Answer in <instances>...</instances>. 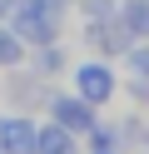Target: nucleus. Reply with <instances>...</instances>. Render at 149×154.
Wrapping results in <instances>:
<instances>
[{"instance_id":"f257e3e1","label":"nucleus","mask_w":149,"mask_h":154,"mask_svg":"<svg viewBox=\"0 0 149 154\" xmlns=\"http://www.w3.org/2000/svg\"><path fill=\"white\" fill-rule=\"evenodd\" d=\"M75 85H79V100H89V104H109V100H114V90H119L114 70H109L104 60H89V65H79Z\"/></svg>"},{"instance_id":"f03ea898","label":"nucleus","mask_w":149,"mask_h":154,"mask_svg":"<svg viewBox=\"0 0 149 154\" xmlns=\"http://www.w3.org/2000/svg\"><path fill=\"white\" fill-rule=\"evenodd\" d=\"M119 25L134 40H149V0H119Z\"/></svg>"},{"instance_id":"7ed1b4c3","label":"nucleus","mask_w":149,"mask_h":154,"mask_svg":"<svg viewBox=\"0 0 149 154\" xmlns=\"http://www.w3.org/2000/svg\"><path fill=\"white\" fill-rule=\"evenodd\" d=\"M60 119H65L70 129H89V124H95V104L89 100H60Z\"/></svg>"},{"instance_id":"20e7f679","label":"nucleus","mask_w":149,"mask_h":154,"mask_svg":"<svg viewBox=\"0 0 149 154\" xmlns=\"http://www.w3.org/2000/svg\"><path fill=\"white\" fill-rule=\"evenodd\" d=\"M124 65H129V80H149V40H129Z\"/></svg>"},{"instance_id":"39448f33","label":"nucleus","mask_w":149,"mask_h":154,"mask_svg":"<svg viewBox=\"0 0 149 154\" xmlns=\"http://www.w3.org/2000/svg\"><path fill=\"white\" fill-rule=\"evenodd\" d=\"M119 139H129V149H139V154H149V119L144 114H134V119L119 129Z\"/></svg>"},{"instance_id":"423d86ee","label":"nucleus","mask_w":149,"mask_h":154,"mask_svg":"<svg viewBox=\"0 0 149 154\" xmlns=\"http://www.w3.org/2000/svg\"><path fill=\"white\" fill-rule=\"evenodd\" d=\"M45 154H75L70 149V134H45Z\"/></svg>"},{"instance_id":"0eeeda50","label":"nucleus","mask_w":149,"mask_h":154,"mask_svg":"<svg viewBox=\"0 0 149 154\" xmlns=\"http://www.w3.org/2000/svg\"><path fill=\"white\" fill-rule=\"evenodd\" d=\"M99 154H114V149H99Z\"/></svg>"}]
</instances>
